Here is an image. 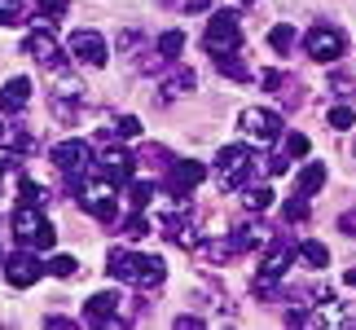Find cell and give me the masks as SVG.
I'll return each instance as SVG.
<instances>
[{
    "mask_svg": "<svg viewBox=\"0 0 356 330\" xmlns=\"http://www.w3.org/2000/svg\"><path fill=\"white\" fill-rule=\"evenodd\" d=\"M295 256H299V242L291 238V233H273V238L264 242V265H259L255 273V282H251V291L255 295H273V286H277L286 278V269L295 265Z\"/></svg>",
    "mask_w": 356,
    "mask_h": 330,
    "instance_id": "6da1fadb",
    "label": "cell"
},
{
    "mask_svg": "<svg viewBox=\"0 0 356 330\" xmlns=\"http://www.w3.org/2000/svg\"><path fill=\"white\" fill-rule=\"evenodd\" d=\"M71 194L79 198V207H84L88 216H97V220H106V225H111V220L119 216V203H115V185L106 181V176H79V181L71 185Z\"/></svg>",
    "mask_w": 356,
    "mask_h": 330,
    "instance_id": "7a4b0ae2",
    "label": "cell"
},
{
    "mask_svg": "<svg viewBox=\"0 0 356 330\" xmlns=\"http://www.w3.org/2000/svg\"><path fill=\"white\" fill-rule=\"evenodd\" d=\"M9 229L22 246H35V251H53V242H58V229L40 216V207H26V203L9 216Z\"/></svg>",
    "mask_w": 356,
    "mask_h": 330,
    "instance_id": "3957f363",
    "label": "cell"
},
{
    "mask_svg": "<svg viewBox=\"0 0 356 330\" xmlns=\"http://www.w3.org/2000/svg\"><path fill=\"white\" fill-rule=\"evenodd\" d=\"M242 18H238V13L234 9H216V18L207 22V36H202V49H207L211 53V58H216V53H238L242 49Z\"/></svg>",
    "mask_w": 356,
    "mask_h": 330,
    "instance_id": "277c9868",
    "label": "cell"
},
{
    "mask_svg": "<svg viewBox=\"0 0 356 330\" xmlns=\"http://www.w3.org/2000/svg\"><path fill=\"white\" fill-rule=\"evenodd\" d=\"M53 168H58L66 176V189H71L79 176H84L92 168V150L88 141H79V136H71V141H62V146H53Z\"/></svg>",
    "mask_w": 356,
    "mask_h": 330,
    "instance_id": "5b68a950",
    "label": "cell"
},
{
    "mask_svg": "<svg viewBox=\"0 0 356 330\" xmlns=\"http://www.w3.org/2000/svg\"><path fill=\"white\" fill-rule=\"evenodd\" d=\"M304 49H308V58H317V62H334V58H343L348 40H343V31H339L334 22H317L304 36Z\"/></svg>",
    "mask_w": 356,
    "mask_h": 330,
    "instance_id": "8992f818",
    "label": "cell"
},
{
    "mask_svg": "<svg viewBox=\"0 0 356 330\" xmlns=\"http://www.w3.org/2000/svg\"><path fill=\"white\" fill-rule=\"evenodd\" d=\"M242 128H246V136H251V146H273L282 136V115L277 110H259V106H251V110H242Z\"/></svg>",
    "mask_w": 356,
    "mask_h": 330,
    "instance_id": "52a82bcc",
    "label": "cell"
},
{
    "mask_svg": "<svg viewBox=\"0 0 356 330\" xmlns=\"http://www.w3.org/2000/svg\"><path fill=\"white\" fill-rule=\"evenodd\" d=\"M216 172H220L225 189H238L246 176H251V150L246 146H225L220 155H216Z\"/></svg>",
    "mask_w": 356,
    "mask_h": 330,
    "instance_id": "ba28073f",
    "label": "cell"
},
{
    "mask_svg": "<svg viewBox=\"0 0 356 330\" xmlns=\"http://www.w3.org/2000/svg\"><path fill=\"white\" fill-rule=\"evenodd\" d=\"M202 181H207V163H198V159H181L168 168V194L172 198H189Z\"/></svg>",
    "mask_w": 356,
    "mask_h": 330,
    "instance_id": "9c48e42d",
    "label": "cell"
},
{
    "mask_svg": "<svg viewBox=\"0 0 356 330\" xmlns=\"http://www.w3.org/2000/svg\"><path fill=\"white\" fill-rule=\"evenodd\" d=\"M66 49H71L84 66H106V58H111V45H106V36H102V31H88V26L66 40Z\"/></svg>",
    "mask_w": 356,
    "mask_h": 330,
    "instance_id": "30bf717a",
    "label": "cell"
},
{
    "mask_svg": "<svg viewBox=\"0 0 356 330\" xmlns=\"http://www.w3.org/2000/svg\"><path fill=\"white\" fill-rule=\"evenodd\" d=\"M22 53L31 62H40V66H62V49H58V36H53V26H40V31H31L22 40Z\"/></svg>",
    "mask_w": 356,
    "mask_h": 330,
    "instance_id": "8fae6325",
    "label": "cell"
},
{
    "mask_svg": "<svg viewBox=\"0 0 356 330\" xmlns=\"http://www.w3.org/2000/svg\"><path fill=\"white\" fill-rule=\"evenodd\" d=\"M132 172H136V159L128 155V150H119V146H106V150H102V159H97V176H106L111 185H128V181H132Z\"/></svg>",
    "mask_w": 356,
    "mask_h": 330,
    "instance_id": "7c38bea8",
    "label": "cell"
},
{
    "mask_svg": "<svg viewBox=\"0 0 356 330\" xmlns=\"http://www.w3.org/2000/svg\"><path fill=\"white\" fill-rule=\"evenodd\" d=\"M40 273H44V269H40V256H31V251H13V256H5V282L18 286V291L35 286Z\"/></svg>",
    "mask_w": 356,
    "mask_h": 330,
    "instance_id": "4fadbf2b",
    "label": "cell"
},
{
    "mask_svg": "<svg viewBox=\"0 0 356 330\" xmlns=\"http://www.w3.org/2000/svg\"><path fill=\"white\" fill-rule=\"evenodd\" d=\"M119 304H123L119 291H97L84 304V322L88 326H119Z\"/></svg>",
    "mask_w": 356,
    "mask_h": 330,
    "instance_id": "5bb4252c",
    "label": "cell"
},
{
    "mask_svg": "<svg viewBox=\"0 0 356 330\" xmlns=\"http://www.w3.org/2000/svg\"><path fill=\"white\" fill-rule=\"evenodd\" d=\"M163 238L168 242H176V246H198V238H194V225H189V216L181 212V216H163Z\"/></svg>",
    "mask_w": 356,
    "mask_h": 330,
    "instance_id": "9a60e30c",
    "label": "cell"
},
{
    "mask_svg": "<svg viewBox=\"0 0 356 330\" xmlns=\"http://www.w3.org/2000/svg\"><path fill=\"white\" fill-rule=\"evenodd\" d=\"M26 102H31V79H9L5 88H0V115H9V110H22Z\"/></svg>",
    "mask_w": 356,
    "mask_h": 330,
    "instance_id": "2e32d148",
    "label": "cell"
},
{
    "mask_svg": "<svg viewBox=\"0 0 356 330\" xmlns=\"http://www.w3.org/2000/svg\"><path fill=\"white\" fill-rule=\"evenodd\" d=\"M234 242H238V251H259V246L268 242V229L259 225V220H242L234 229Z\"/></svg>",
    "mask_w": 356,
    "mask_h": 330,
    "instance_id": "e0dca14e",
    "label": "cell"
},
{
    "mask_svg": "<svg viewBox=\"0 0 356 330\" xmlns=\"http://www.w3.org/2000/svg\"><path fill=\"white\" fill-rule=\"evenodd\" d=\"M106 269H111V278H119V282H136V256L123 251V246H111Z\"/></svg>",
    "mask_w": 356,
    "mask_h": 330,
    "instance_id": "ac0fdd59",
    "label": "cell"
},
{
    "mask_svg": "<svg viewBox=\"0 0 356 330\" xmlns=\"http://www.w3.org/2000/svg\"><path fill=\"white\" fill-rule=\"evenodd\" d=\"M163 278H168V269H163L159 256H136V282L132 286H141V291H145V286H159Z\"/></svg>",
    "mask_w": 356,
    "mask_h": 330,
    "instance_id": "d6986e66",
    "label": "cell"
},
{
    "mask_svg": "<svg viewBox=\"0 0 356 330\" xmlns=\"http://www.w3.org/2000/svg\"><path fill=\"white\" fill-rule=\"evenodd\" d=\"M185 93H194V71H172V79L159 88V102H176V97H185Z\"/></svg>",
    "mask_w": 356,
    "mask_h": 330,
    "instance_id": "ffe728a7",
    "label": "cell"
},
{
    "mask_svg": "<svg viewBox=\"0 0 356 330\" xmlns=\"http://www.w3.org/2000/svg\"><path fill=\"white\" fill-rule=\"evenodd\" d=\"M198 256L211 260V265H225V260L238 256V242L234 238H211V242H198Z\"/></svg>",
    "mask_w": 356,
    "mask_h": 330,
    "instance_id": "44dd1931",
    "label": "cell"
},
{
    "mask_svg": "<svg viewBox=\"0 0 356 330\" xmlns=\"http://www.w3.org/2000/svg\"><path fill=\"white\" fill-rule=\"evenodd\" d=\"M321 185H325V163H308V168L299 172V181H295V194L312 198V194H317Z\"/></svg>",
    "mask_w": 356,
    "mask_h": 330,
    "instance_id": "7402d4cb",
    "label": "cell"
},
{
    "mask_svg": "<svg viewBox=\"0 0 356 330\" xmlns=\"http://www.w3.org/2000/svg\"><path fill=\"white\" fill-rule=\"evenodd\" d=\"M299 256H304V265H308V269H325V265H330V246L317 242V238L299 242Z\"/></svg>",
    "mask_w": 356,
    "mask_h": 330,
    "instance_id": "603a6c76",
    "label": "cell"
},
{
    "mask_svg": "<svg viewBox=\"0 0 356 330\" xmlns=\"http://www.w3.org/2000/svg\"><path fill=\"white\" fill-rule=\"evenodd\" d=\"M216 71L220 75H229V79H251V66L246 62H238V53H216Z\"/></svg>",
    "mask_w": 356,
    "mask_h": 330,
    "instance_id": "cb8c5ba5",
    "label": "cell"
},
{
    "mask_svg": "<svg viewBox=\"0 0 356 330\" xmlns=\"http://www.w3.org/2000/svg\"><path fill=\"white\" fill-rule=\"evenodd\" d=\"M18 194H22L26 207H40V212L49 207V189H44V185H35L31 176H22V181H18Z\"/></svg>",
    "mask_w": 356,
    "mask_h": 330,
    "instance_id": "d4e9b609",
    "label": "cell"
},
{
    "mask_svg": "<svg viewBox=\"0 0 356 330\" xmlns=\"http://www.w3.org/2000/svg\"><path fill=\"white\" fill-rule=\"evenodd\" d=\"M242 203H246L251 212H268V207H273V189H268V185H255V189L246 185V189H242Z\"/></svg>",
    "mask_w": 356,
    "mask_h": 330,
    "instance_id": "484cf974",
    "label": "cell"
},
{
    "mask_svg": "<svg viewBox=\"0 0 356 330\" xmlns=\"http://www.w3.org/2000/svg\"><path fill=\"white\" fill-rule=\"evenodd\" d=\"M268 45L277 49V53H291V49H295V26H291V22H277V26L268 31Z\"/></svg>",
    "mask_w": 356,
    "mask_h": 330,
    "instance_id": "4316f807",
    "label": "cell"
},
{
    "mask_svg": "<svg viewBox=\"0 0 356 330\" xmlns=\"http://www.w3.org/2000/svg\"><path fill=\"white\" fill-rule=\"evenodd\" d=\"M159 53H163V58H181V53H185V31H163L159 36Z\"/></svg>",
    "mask_w": 356,
    "mask_h": 330,
    "instance_id": "83f0119b",
    "label": "cell"
},
{
    "mask_svg": "<svg viewBox=\"0 0 356 330\" xmlns=\"http://www.w3.org/2000/svg\"><path fill=\"white\" fill-rule=\"evenodd\" d=\"M149 198H154V185H149V181H128V203L136 212H145Z\"/></svg>",
    "mask_w": 356,
    "mask_h": 330,
    "instance_id": "f1b7e54d",
    "label": "cell"
},
{
    "mask_svg": "<svg viewBox=\"0 0 356 330\" xmlns=\"http://www.w3.org/2000/svg\"><path fill=\"white\" fill-rule=\"evenodd\" d=\"M325 123H330V128H339V132H348L352 123H356V110H352V106H330Z\"/></svg>",
    "mask_w": 356,
    "mask_h": 330,
    "instance_id": "f546056e",
    "label": "cell"
},
{
    "mask_svg": "<svg viewBox=\"0 0 356 330\" xmlns=\"http://www.w3.org/2000/svg\"><path fill=\"white\" fill-rule=\"evenodd\" d=\"M308 150H312V146H308V136H304V132H286V146H282V155H286V159H304Z\"/></svg>",
    "mask_w": 356,
    "mask_h": 330,
    "instance_id": "4dcf8cb0",
    "label": "cell"
},
{
    "mask_svg": "<svg viewBox=\"0 0 356 330\" xmlns=\"http://www.w3.org/2000/svg\"><path fill=\"white\" fill-rule=\"evenodd\" d=\"M145 233H149V220H145V212H136V216H128V220H123V238H128V242L145 238Z\"/></svg>",
    "mask_w": 356,
    "mask_h": 330,
    "instance_id": "1f68e13d",
    "label": "cell"
},
{
    "mask_svg": "<svg viewBox=\"0 0 356 330\" xmlns=\"http://www.w3.org/2000/svg\"><path fill=\"white\" fill-rule=\"evenodd\" d=\"M66 5H71V0H35V13L44 22H58L62 13H66Z\"/></svg>",
    "mask_w": 356,
    "mask_h": 330,
    "instance_id": "d6a6232c",
    "label": "cell"
},
{
    "mask_svg": "<svg viewBox=\"0 0 356 330\" xmlns=\"http://www.w3.org/2000/svg\"><path fill=\"white\" fill-rule=\"evenodd\" d=\"M49 273H53V278H75L79 265H75V256H53L49 260Z\"/></svg>",
    "mask_w": 356,
    "mask_h": 330,
    "instance_id": "836d02e7",
    "label": "cell"
},
{
    "mask_svg": "<svg viewBox=\"0 0 356 330\" xmlns=\"http://www.w3.org/2000/svg\"><path fill=\"white\" fill-rule=\"evenodd\" d=\"M282 212H286V220H291V225H299V220H308V198H304V194H295Z\"/></svg>",
    "mask_w": 356,
    "mask_h": 330,
    "instance_id": "e575fe53",
    "label": "cell"
},
{
    "mask_svg": "<svg viewBox=\"0 0 356 330\" xmlns=\"http://www.w3.org/2000/svg\"><path fill=\"white\" fill-rule=\"evenodd\" d=\"M22 18V0H0V26H13Z\"/></svg>",
    "mask_w": 356,
    "mask_h": 330,
    "instance_id": "d590c367",
    "label": "cell"
},
{
    "mask_svg": "<svg viewBox=\"0 0 356 330\" xmlns=\"http://www.w3.org/2000/svg\"><path fill=\"white\" fill-rule=\"evenodd\" d=\"M115 136H141V123H136L132 115H123V119L115 123Z\"/></svg>",
    "mask_w": 356,
    "mask_h": 330,
    "instance_id": "8d00e7d4",
    "label": "cell"
},
{
    "mask_svg": "<svg viewBox=\"0 0 356 330\" xmlns=\"http://www.w3.org/2000/svg\"><path fill=\"white\" fill-rule=\"evenodd\" d=\"M259 172H264V176H277V172H286V155H273V159H259Z\"/></svg>",
    "mask_w": 356,
    "mask_h": 330,
    "instance_id": "74e56055",
    "label": "cell"
},
{
    "mask_svg": "<svg viewBox=\"0 0 356 330\" xmlns=\"http://www.w3.org/2000/svg\"><path fill=\"white\" fill-rule=\"evenodd\" d=\"M136 45H141V31H123L119 36V53H132Z\"/></svg>",
    "mask_w": 356,
    "mask_h": 330,
    "instance_id": "f35d334b",
    "label": "cell"
},
{
    "mask_svg": "<svg viewBox=\"0 0 356 330\" xmlns=\"http://www.w3.org/2000/svg\"><path fill=\"white\" fill-rule=\"evenodd\" d=\"M211 0H181V13H207Z\"/></svg>",
    "mask_w": 356,
    "mask_h": 330,
    "instance_id": "ab89813d",
    "label": "cell"
},
{
    "mask_svg": "<svg viewBox=\"0 0 356 330\" xmlns=\"http://www.w3.org/2000/svg\"><path fill=\"white\" fill-rule=\"evenodd\" d=\"M330 88L339 93V97H352V88H356V84H352L348 75H334V84H330Z\"/></svg>",
    "mask_w": 356,
    "mask_h": 330,
    "instance_id": "60d3db41",
    "label": "cell"
},
{
    "mask_svg": "<svg viewBox=\"0 0 356 330\" xmlns=\"http://www.w3.org/2000/svg\"><path fill=\"white\" fill-rule=\"evenodd\" d=\"M339 229H343L348 238H356V212H343V216H339Z\"/></svg>",
    "mask_w": 356,
    "mask_h": 330,
    "instance_id": "b9f144b4",
    "label": "cell"
},
{
    "mask_svg": "<svg viewBox=\"0 0 356 330\" xmlns=\"http://www.w3.org/2000/svg\"><path fill=\"white\" fill-rule=\"evenodd\" d=\"M176 326H185V330H194V326H202V317H194V313H181V317H176Z\"/></svg>",
    "mask_w": 356,
    "mask_h": 330,
    "instance_id": "7bdbcfd3",
    "label": "cell"
},
{
    "mask_svg": "<svg viewBox=\"0 0 356 330\" xmlns=\"http://www.w3.org/2000/svg\"><path fill=\"white\" fill-rule=\"evenodd\" d=\"M5 168H18L13 159H0V185H5Z\"/></svg>",
    "mask_w": 356,
    "mask_h": 330,
    "instance_id": "ee69618b",
    "label": "cell"
},
{
    "mask_svg": "<svg viewBox=\"0 0 356 330\" xmlns=\"http://www.w3.org/2000/svg\"><path fill=\"white\" fill-rule=\"evenodd\" d=\"M352 159H356V141H352Z\"/></svg>",
    "mask_w": 356,
    "mask_h": 330,
    "instance_id": "f6af8a7d",
    "label": "cell"
},
{
    "mask_svg": "<svg viewBox=\"0 0 356 330\" xmlns=\"http://www.w3.org/2000/svg\"><path fill=\"white\" fill-rule=\"evenodd\" d=\"M0 136H5V123H0Z\"/></svg>",
    "mask_w": 356,
    "mask_h": 330,
    "instance_id": "bcb514c9",
    "label": "cell"
},
{
    "mask_svg": "<svg viewBox=\"0 0 356 330\" xmlns=\"http://www.w3.org/2000/svg\"><path fill=\"white\" fill-rule=\"evenodd\" d=\"M246 5H255V0H246Z\"/></svg>",
    "mask_w": 356,
    "mask_h": 330,
    "instance_id": "7dc6e473",
    "label": "cell"
}]
</instances>
